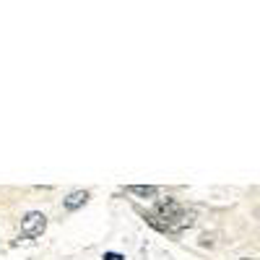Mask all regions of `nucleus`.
Here are the masks:
<instances>
[{
	"instance_id": "obj_1",
	"label": "nucleus",
	"mask_w": 260,
	"mask_h": 260,
	"mask_svg": "<svg viewBox=\"0 0 260 260\" xmlns=\"http://www.w3.org/2000/svg\"><path fill=\"white\" fill-rule=\"evenodd\" d=\"M151 216H154L156 221L161 219L164 232H180V229H185V226H192V221H195V213L187 211V208H182L177 201H172V198L159 201Z\"/></svg>"
},
{
	"instance_id": "obj_2",
	"label": "nucleus",
	"mask_w": 260,
	"mask_h": 260,
	"mask_svg": "<svg viewBox=\"0 0 260 260\" xmlns=\"http://www.w3.org/2000/svg\"><path fill=\"white\" fill-rule=\"evenodd\" d=\"M45 229H47V216L42 211H31L21 219V237H26V240H34Z\"/></svg>"
},
{
	"instance_id": "obj_3",
	"label": "nucleus",
	"mask_w": 260,
	"mask_h": 260,
	"mask_svg": "<svg viewBox=\"0 0 260 260\" xmlns=\"http://www.w3.org/2000/svg\"><path fill=\"white\" fill-rule=\"evenodd\" d=\"M86 201H89V192H86V190H76V192H71L68 198H65V208L76 211V208H81Z\"/></svg>"
},
{
	"instance_id": "obj_4",
	"label": "nucleus",
	"mask_w": 260,
	"mask_h": 260,
	"mask_svg": "<svg viewBox=\"0 0 260 260\" xmlns=\"http://www.w3.org/2000/svg\"><path fill=\"white\" fill-rule=\"evenodd\" d=\"M127 190L136 192V195H141V198H154V195H156V187H154V185H130Z\"/></svg>"
}]
</instances>
